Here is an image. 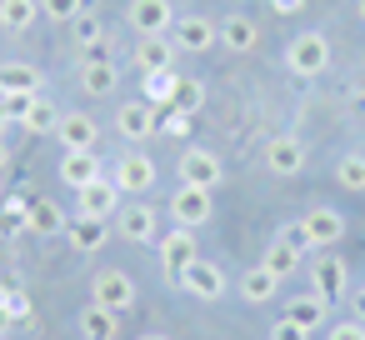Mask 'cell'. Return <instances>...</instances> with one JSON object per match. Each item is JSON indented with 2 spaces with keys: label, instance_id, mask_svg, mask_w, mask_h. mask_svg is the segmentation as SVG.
Here are the masks:
<instances>
[{
  "label": "cell",
  "instance_id": "6da1fadb",
  "mask_svg": "<svg viewBox=\"0 0 365 340\" xmlns=\"http://www.w3.org/2000/svg\"><path fill=\"white\" fill-rule=\"evenodd\" d=\"M285 71H290L295 81H315V76H325V71H330V41H325L320 31H300V36H290V46H285Z\"/></svg>",
  "mask_w": 365,
  "mask_h": 340
},
{
  "label": "cell",
  "instance_id": "7a4b0ae2",
  "mask_svg": "<svg viewBox=\"0 0 365 340\" xmlns=\"http://www.w3.org/2000/svg\"><path fill=\"white\" fill-rule=\"evenodd\" d=\"M175 170H180V185H200V190H220V185H225V165H220V155L205 150V145L180 150Z\"/></svg>",
  "mask_w": 365,
  "mask_h": 340
},
{
  "label": "cell",
  "instance_id": "3957f363",
  "mask_svg": "<svg viewBox=\"0 0 365 340\" xmlns=\"http://www.w3.org/2000/svg\"><path fill=\"white\" fill-rule=\"evenodd\" d=\"M155 175H160V170H155V160H150L145 150H125V155L115 160V170H110V180L120 185V195H140V200L150 195Z\"/></svg>",
  "mask_w": 365,
  "mask_h": 340
},
{
  "label": "cell",
  "instance_id": "277c9868",
  "mask_svg": "<svg viewBox=\"0 0 365 340\" xmlns=\"http://www.w3.org/2000/svg\"><path fill=\"white\" fill-rule=\"evenodd\" d=\"M300 225H305L310 250H330V245L345 240V210H335V205H310L300 215Z\"/></svg>",
  "mask_w": 365,
  "mask_h": 340
},
{
  "label": "cell",
  "instance_id": "5b68a950",
  "mask_svg": "<svg viewBox=\"0 0 365 340\" xmlns=\"http://www.w3.org/2000/svg\"><path fill=\"white\" fill-rule=\"evenodd\" d=\"M115 130L130 140V145H145L150 135H160V110L150 101H125L115 110Z\"/></svg>",
  "mask_w": 365,
  "mask_h": 340
},
{
  "label": "cell",
  "instance_id": "8992f818",
  "mask_svg": "<svg viewBox=\"0 0 365 340\" xmlns=\"http://www.w3.org/2000/svg\"><path fill=\"white\" fill-rule=\"evenodd\" d=\"M125 21H130V31L145 41V36H165V31H175V11H170V0H130L125 6Z\"/></svg>",
  "mask_w": 365,
  "mask_h": 340
},
{
  "label": "cell",
  "instance_id": "52a82bcc",
  "mask_svg": "<svg viewBox=\"0 0 365 340\" xmlns=\"http://www.w3.org/2000/svg\"><path fill=\"white\" fill-rule=\"evenodd\" d=\"M215 190H200V185H180L175 195H170V215H175V225H185V230H200L210 215H215V200H210Z\"/></svg>",
  "mask_w": 365,
  "mask_h": 340
},
{
  "label": "cell",
  "instance_id": "ba28073f",
  "mask_svg": "<svg viewBox=\"0 0 365 340\" xmlns=\"http://www.w3.org/2000/svg\"><path fill=\"white\" fill-rule=\"evenodd\" d=\"M175 285H180L185 295H195V300H220V295H225V270H220L215 260H190Z\"/></svg>",
  "mask_w": 365,
  "mask_h": 340
},
{
  "label": "cell",
  "instance_id": "9c48e42d",
  "mask_svg": "<svg viewBox=\"0 0 365 340\" xmlns=\"http://www.w3.org/2000/svg\"><path fill=\"white\" fill-rule=\"evenodd\" d=\"M91 290H96V305H106V310H115V315H125L130 305H135V280L125 275V270H101L96 280H91Z\"/></svg>",
  "mask_w": 365,
  "mask_h": 340
},
{
  "label": "cell",
  "instance_id": "30bf717a",
  "mask_svg": "<svg viewBox=\"0 0 365 340\" xmlns=\"http://www.w3.org/2000/svg\"><path fill=\"white\" fill-rule=\"evenodd\" d=\"M265 170L270 175H300L305 170V140L300 135H270L265 140Z\"/></svg>",
  "mask_w": 365,
  "mask_h": 340
},
{
  "label": "cell",
  "instance_id": "8fae6325",
  "mask_svg": "<svg viewBox=\"0 0 365 340\" xmlns=\"http://www.w3.org/2000/svg\"><path fill=\"white\" fill-rule=\"evenodd\" d=\"M155 225H160V210H150L145 200L115 210V230H120L130 245H150V240H155Z\"/></svg>",
  "mask_w": 365,
  "mask_h": 340
},
{
  "label": "cell",
  "instance_id": "7c38bea8",
  "mask_svg": "<svg viewBox=\"0 0 365 340\" xmlns=\"http://www.w3.org/2000/svg\"><path fill=\"white\" fill-rule=\"evenodd\" d=\"M190 260H200V250H195V230L175 225L170 235H160V270H165L170 280H180V270H185Z\"/></svg>",
  "mask_w": 365,
  "mask_h": 340
},
{
  "label": "cell",
  "instance_id": "4fadbf2b",
  "mask_svg": "<svg viewBox=\"0 0 365 340\" xmlns=\"http://www.w3.org/2000/svg\"><path fill=\"white\" fill-rule=\"evenodd\" d=\"M175 46L190 51V56H205V51L220 46V26L205 21V16H180V21H175Z\"/></svg>",
  "mask_w": 365,
  "mask_h": 340
},
{
  "label": "cell",
  "instance_id": "5bb4252c",
  "mask_svg": "<svg viewBox=\"0 0 365 340\" xmlns=\"http://www.w3.org/2000/svg\"><path fill=\"white\" fill-rule=\"evenodd\" d=\"M110 210H120V185L110 175H101V180L76 190V215H110Z\"/></svg>",
  "mask_w": 365,
  "mask_h": 340
},
{
  "label": "cell",
  "instance_id": "9a60e30c",
  "mask_svg": "<svg viewBox=\"0 0 365 340\" xmlns=\"http://www.w3.org/2000/svg\"><path fill=\"white\" fill-rule=\"evenodd\" d=\"M61 145L66 150H96V140H101V125H96V115H86V110H61Z\"/></svg>",
  "mask_w": 365,
  "mask_h": 340
},
{
  "label": "cell",
  "instance_id": "2e32d148",
  "mask_svg": "<svg viewBox=\"0 0 365 340\" xmlns=\"http://www.w3.org/2000/svg\"><path fill=\"white\" fill-rule=\"evenodd\" d=\"M101 175H106V160H101L96 150H61V180H66L71 190H81V185L101 180Z\"/></svg>",
  "mask_w": 365,
  "mask_h": 340
},
{
  "label": "cell",
  "instance_id": "e0dca14e",
  "mask_svg": "<svg viewBox=\"0 0 365 340\" xmlns=\"http://www.w3.org/2000/svg\"><path fill=\"white\" fill-rule=\"evenodd\" d=\"M345 280H350V270H345L340 255H320V260L310 265V290L325 295V300H340V295H345Z\"/></svg>",
  "mask_w": 365,
  "mask_h": 340
},
{
  "label": "cell",
  "instance_id": "ac0fdd59",
  "mask_svg": "<svg viewBox=\"0 0 365 340\" xmlns=\"http://www.w3.org/2000/svg\"><path fill=\"white\" fill-rule=\"evenodd\" d=\"M106 215H71V225H66V240H71V250H101L106 245Z\"/></svg>",
  "mask_w": 365,
  "mask_h": 340
},
{
  "label": "cell",
  "instance_id": "d6986e66",
  "mask_svg": "<svg viewBox=\"0 0 365 340\" xmlns=\"http://www.w3.org/2000/svg\"><path fill=\"white\" fill-rule=\"evenodd\" d=\"M120 86V66L115 61H81V91L86 96H110Z\"/></svg>",
  "mask_w": 365,
  "mask_h": 340
},
{
  "label": "cell",
  "instance_id": "ffe728a7",
  "mask_svg": "<svg viewBox=\"0 0 365 340\" xmlns=\"http://www.w3.org/2000/svg\"><path fill=\"white\" fill-rule=\"evenodd\" d=\"M235 290H240V300H245V305H265V300H275L280 280H275L265 265H250V270L240 275V285H235Z\"/></svg>",
  "mask_w": 365,
  "mask_h": 340
},
{
  "label": "cell",
  "instance_id": "44dd1931",
  "mask_svg": "<svg viewBox=\"0 0 365 340\" xmlns=\"http://www.w3.org/2000/svg\"><path fill=\"white\" fill-rule=\"evenodd\" d=\"M36 21H41V0H0V31L21 36V31H31Z\"/></svg>",
  "mask_w": 365,
  "mask_h": 340
},
{
  "label": "cell",
  "instance_id": "7402d4cb",
  "mask_svg": "<svg viewBox=\"0 0 365 340\" xmlns=\"http://www.w3.org/2000/svg\"><path fill=\"white\" fill-rule=\"evenodd\" d=\"M255 41H260V31H255L250 16H225V26H220V46L225 51L245 56V51H255Z\"/></svg>",
  "mask_w": 365,
  "mask_h": 340
},
{
  "label": "cell",
  "instance_id": "603a6c76",
  "mask_svg": "<svg viewBox=\"0 0 365 340\" xmlns=\"http://www.w3.org/2000/svg\"><path fill=\"white\" fill-rule=\"evenodd\" d=\"M295 325H305V330H320L325 325V315H330V300L325 295H315V290H305V295H295L290 300V310H285Z\"/></svg>",
  "mask_w": 365,
  "mask_h": 340
},
{
  "label": "cell",
  "instance_id": "cb8c5ba5",
  "mask_svg": "<svg viewBox=\"0 0 365 340\" xmlns=\"http://www.w3.org/2000/svg\"><path fill=\"white\" fill-rule=\"evenodd\" d=\"M31 230V205H26V195H6L0 200V240H16V235H26Z\"/></svg>",
  "mask_w": 365,
  "mask_h": 340
},
{
  "label": "cell",
  "instance_id": "d4e9b609",
  "mask_svg": "<svg viewBox=\"0 0 365 340\" xmlns=\"http://www.w3.org/2000/svg\"><path fill=\"white\" fill-rule=\"evenodd\" d=\"M66 225H71V215L56 205V200H31V230L36 235H66Z\"/></svg>",
  "mask_w": 365,
  "mask_h": 340
},
{
  "label": "cell",
  "instance_id": "484cf974",
  "mask_svg": "<svg viewBox=\"0 0 365 340\" xmlns=\"http://www.w3.org/2000/svg\"><path fill=\"white\" fill-rule=\"evenodd\" d=\"M115 320H120L115 310H106V305H96V300H91V305L81 310V320H76V325H81V335H86V340H115Z\"/></svg>",
  "mask_w": 365,
  "mask_h": 340
},
{
  "label": "cell",
  "instance_id": "4316f807",
  "mask_svg": "<svg viewBox=\"0 0 365 340\" xmlns=\"http://www.w3.org/2000/svg\"><path fill=\"white\" fill-rule=\"evenodd\" d=\"M260 265H265V270H270L275 280H290V275H295V270L305 265V250H295V245H285V240H275V245L265 250V260H260Z\"/></svg>",
  "mask_w": 365,
  "mask_h": 340
},
{
  "label": "cell",
  "instance_id": "83f0119b",
  "mask_svg": "<svg viewBox=\"0 0 365 340\" xmlns=\"http://www.w3.org/2000/svg\"><path fill=\"white\" fill-rule=\"evenodd\" d=\"M135 71H140V76H155V71H170V46H165L160 36H145V41L135 46Z\"/></svg>",
  "mask_w": 365,
  "mask_h": 340
},
{
  "label": "cell",
  "instance_id": "f1b7e54d",
  "mask_svg": "<svg viewBox=\"0 0 365 340\" xmlns=\"http://www.w3.org/2000/svg\"><path fill=\"white\" fill-rule=\"evenodd\" d=\"M6 91H41V71L31 61H6L0 66V96Z\"/></svg>",
  "mask_w": 365,
  "mask_h": 340
},
{
  "label": "cell",
  "instance_id": "f546056e",
  "mask_svg": "<svg viewBox=\"0 0 365 340\" xmlns=\"http://www.w3.org/2000/svg\"><path fill=\"white\" fill-rule=\"evenodd\" d=\"M71 41H76L81 51H91V46H106V21H101L96 11H81V16L71 21Z\"/></svg>",
  "mask_w": 365,
  "mask_h": 340
},
{
  "label": "cell",
  "instance_id": "4dcf8cb0",
  "mask_svg": "<svg viewBox=\"0 0 365 340\" xmlns=\"http://www.w3.org/2000/svg\"><path fill=\"white\" fill-rule=\"evenodd\" d=\"M140 81H145V101H150L155 110H165V105L175 101V86H180L175 66H170V71H155V76H140Z\"/></svg>",
  "mask_w": 365,
  "mask_h": 340
},
{
  "label": "cell",
  "instance_id": "1f68e13d",
  "mask_svg": "<svg viewBox=\"0 0 365 340\" xmlns=\"http://www.w3.org/2000/svg\"><path fill=\"white\" fill-rule=\"evenodd\" d=\"M26 130L31 135H56L61 130V110L46 101V96H36V105H31V120H26Z\"/></svg>",
  "mask_w": 365,
  "mask_h": 340
},
{
  "label": "cell",
  "instance_id": "d6a6232c",
  "mask_svg": "<svg viewBox=\"0 0 365 340\" xmlns=\"http://www.w3.org/2000/svg\"><path fill=\"white\" fill-rule=\"evenodd\" d=\"M175 110H185V115H195L200 105H205V81H195V76H180V86H175V101H170Z\"/></svg>",
  "mask_w": 365,
  "mask_h": 340
},
{
  "label": "cell",
  "instance_id": "836d02e7",
  "mask_svg": "<svg viewBox=\"0 0 365 340\" xmlns=\"http://www.w3.org/2000/svg\"><path fill=\"white\" fill-rule=\"evenodd\" d=\"M36 96H41V91H6V96H0V110H6V120L26 125V120H31V105H36Z\"/></svg>",
  "mask_w": 365,
  "mask_h": 340
},
{
  "label": "cell",
  "instance_id": "e575fe53",
  "mask_svg": "<svg viewBox=\"0 0 365 340\" xmlns=\"http://www.w3.org/2000/svg\"><path fill=\"white\" fill-rule=\"evenodd\" d=\"M335 180L360 195V190H365V155H340V160H335Z\"/></svg>",
  "mask_w": 365,
  "mask_h": 340
},
{
  "label": "cell",
  "instance_id": "d590c367",
  "mask_svg": "<svg viewBox=\"0 0 365 340\" xmlns=\"http://www.w3.org/2000/svg\"><path fill=\"white\" fill-rule=\"evenodd\" d=\"M190 120H195V115H185V110H175V105H165V110H160V135L185 140V135H190Z\"/></svg>",
  "mask_w": 365,
  "mask_h": 340
},
{
  "label": "cell",
  "instance_id": "8d00e7d4",
  "mask_svg": "<svg viewBox=\"0 0 365 340\" xmlns=\"http://www.w3.org/2000/svg\"><path fill=\"white\" fill-rule=\"evenodd\" d=\"M81 11H86V0H41V16H51V21H61V26H71Z\"/></svg>",
  "mask_w": 365,
  "mask_h": 340
},
{
  "label": "cell",
  "instance_id": "74e56055",
  "mask_svg": "<svg viewBox=\"0 0 365 340\" xmlns=\"http://www.w3.org/2000/svg\"><path fill=\"white\" fill-rule=\"evenodd\" d=\"M6 310H11V325H16V320H26V325H31V315H36L31 295H21V290H11V295H6Z\"/></svg>",
  "mask_w": 365,
  "mask_h": 340
},
{
  "label": "cell",
  "instance_id": "f35d334b",
  "mask_svg": "<svg viewBox=\"0 0 365 340\" xmlns=\"http://www.w3.org/2000/svg\"><path fill=\"white\" fill-rule=\"evenodd\" d=\"M270 340H310V330H305V325H295L290 315H280V320L270 325Z\"/></svg>",
  "mask_w": 365,
  "mask_h": 340
},
{
  "label": "cell",
  "instance_id": "ab89813d",
  "mask_svg": "<svg viewBox=\"0 0 365 340\" xmlns=\"http://www.w3.org/2000/svg\"><path fill=\"white\" fill-rule=\"evenodd\" d=\"M325 340H365V320H340L325 330Z\"/></svg>",
  "mask_w": 365,
  "mask_h": 340
},
{
  "label": "cell",
  "instance_id": "60d3db41",
  "mask_svg": "<svg viewBox=\"0 0 365 340\" xmlns=\"http://www.w3.org/2000/svg\"><path fill=\"white\" fill-rule=\"evenodd\" d=\"M275 240H285V245H295V250H310V240H305V225H300V220L280 225V235H275Z\"/></svg>",
  "mask_w": 365,
  "mask_h": 340
},
{
  "label": "cell",
  "instance_id": "b9f144b4",
  "mask_svg": "<svg viewBox=\"0 0 365 340\" xmlns=\"http://www.w3.org/2000/svg\"><path fill=\"white\" fill-rule=\"evenodd\" d=\"M270 11L275 16H295V11H305V0H270Z\"/></svg>",
  "mask_w": 365,
  "mask_h": 340
},
{
  "label": "cell",
  "instance_id": "7bdbcfd3",
  "mask_svg": "<svg viewBox=\"0 0 365 340\" xmlns=\"http://www.w3.org/2000/svg\"><path fill=\"white\" fill-rule=\"evenodd\" d=\"M11 165V145H6V135H0V170Z\"/></svg>",
  "mask_w": 365,
  "mask_h": 340
},
{
  "label": "cell",
  "instance_id": "ee69618b",
  "mask_svg": "<svg viewBox=\"0 0 365 340\" xmlns=\"http://www.w3.org/2000/svg\"><path fill=\"white\" fill-rule=\"evenodd\" d=\"M135 340H170V335H160V330H145V335H135Z\"/></svg>",
  "mask_w": 365,
  "mask_h": 340
},
{
  "label": "cell",
  "instance_id": "f6af8a7d",
  "mask_svg": "<svg viewBox=\"0 0 365 340\" xmlns=\"http://www.w3.org/2000/svg\"><path fill=\"white\" fill-rule=\"evenodd\" d=\"M355 16H360V21H365V0H355Z\"/></svg>",
  "mask_w": 365,
  "mask_h": 340
},
{
  "label": "cell",
  "instance_id": "bcb514c9",
  "mask_svg": "<svg viewBox=\"0 0 365 340\" xmlns=\"http://www.w3.org/2000/svg\"><path fill=\"white\" fill-rule=\"evenodd\" d=\"M6 125H11V120H6V110H0V135H6Z\"/></svg>",
  "mask_w": 365,
  "mask_h": 340
},
{
  "label": "cell",
  "instance_id": "7dc6e473",
  "mask_svg": "<svg viewBox=\"0 0 365 340\" xmlns=\"http://www.w3.org/2000/svg\"><path fill=\"white\" fill-rule=\"evenodd\" d=\"M0 200H6V190H0Z\"/></svg>",
  "mask_w": 365,
  "mask_h": 340
},
{
  "label": "cell",
  "instance_id": "c3c4849f",
  "mask_svg": "<svg viewBox=\"0 0 365 340\" xmlns=\"http://www.w3.org/2000/svg\"><path fill=\"white\" fill-rule=\"evenodd\" d=\"M0 340H6V335H0Z\"/></svg>",
  "mask_w": 365,
  "mask_h": 340
}]
</instances>
